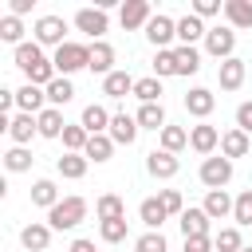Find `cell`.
Here are the masks:
<instances>
[{"instance_id": "cell-1", "label": "cell", "mask_w": 252, "mask_h": 252, "mask_svg": "<svg viewBox=\"0 0 252 252\" xmlns=\"http://www.w3.org/2000/svg\"><path fill=\"white\" fill-rule=\"evenodd\" d=\"M51 63H55V71L63 75V79H71L75 71H83V67H91V43H63L55 55H51Z\"/></svg>"}, {"instance_id": "cell-2", "label": "cell", "mask_w": 252, "mask_h": 252, "mask_svg": "<svg viewBox=\"0 0 252 252\" xmlns=\"http://www.w3.org/2000/svg\"><path fill=\"white\" fill-rule=\"evenodd\" d=\"M83 217H87V201H83V197H63V201L47 213V224H51L55 232H67V228L83 224Z\"/></svg>"}, {"instance_id": "cell-3", "label": "cell", "mask_w": 252, "mask_h": 252, "mask_svg": "<svg viewBox=\"0 0 252 252\" xmlns=\"http://www.w3.org/2000/svg\"><path fill=\"white\" fill-rule=\"evenodd\" d=\"M32 32H35V43H39V47H55V51H59V47L67 43V20H63V16H39Z\"/></svg>"}, {"instance_id": "cell-4", "label": "cell", "mask_w": 252, "mask_h": 252, "mask_svg": "<svg viewBox=\"0 0 252 252\" xmlns=\"http://www.w3.org/2000/svg\"><path fill=\"white\" fill-rule=\"evenodd\" d=\"M75 28H79L83 35H91V43H98V39L106 35L110 20H106L102 8H79V12H75Z\"/></svg>"}, {"instance_id": "cell-5", "label": "cell", "mask_w": 252, "mask_h": 252, "mask_svg": "<svg viewBox=\"0 0 252 252\" xmlns=\"http://www.w3.org/2000/svg\"><path fill=\"white\" fill-rule=\"evenodd\" d=\"M228 181H232V161H228L224 154L201 161V185H209V189H224Z\"/></svg>"}, {"instance_id": "cell-6", "label": "cell", "mask_w": 252, "mask_h": 252, "mask_svg": "<svg viewBox=\"0 0 252 252\" xmlns=\"http://www.w3.org/2000/svg\"><path fill=\"white\" fill-rule=\"evenodd\" d=\"M232 47H236V32H232V28H220V24L209 28V35H205V51H209L213 59H220V63L232 59Z\"/></svg>"}, {"instance_id": "cell-7", "label": "cell", "mask_w": 252, "mask_h": 252, "mask_svg": "<svg viewBox=\"0 0 252 252\" xmlns=\"http://www.w3.org/2000/svg\"><path fill=\"white\" fill-rule=\"evenodd\" d=\"M146 39L158 47V51H169V39H177V20H169V16H154L150 24H146Z\"/></svg>"}, {"instance_id": "cell-8", "label": "cell", "mask_w": 252, "mask_h": 252, "mask_svg": "<svg viewBox=\"0 0 252 252\" xmlns=\"http://www.w3.org/2000/svg\"><path fill=\"white\" fill-rule=\"evenodd\" d=\"M177 169H181L177 154H165V150H150V154H146V173H150V177L165 181V177H177Z\"/></svg>"}, {"instance_id": "cell-9", "label": "cell", "mask_w": 252, "mask_h": 252, "mask_svg": "<svg viewBox=\"0 0 252 252\" xmlns=\"http://www.w3.org/2000/svg\"><path fill=\"white\" fill-rule=\"evenodd\" d=\"M150 20H154V12H150L146 0H126L122 12H118V24H122L126 32H138V28H146Z\"/></svg>"}, {"instance_id": "cell-10", "label": "cell", "mask_w": 252, "mask_h": 252, "mask_svg": "<svg viewBox=\"0 0 252 252\" xmlns=\"http://www.w3.org/2000/svg\"><path fill=\"white\" fill-rule=\"evenodd\" d=\"M138 130H142V126H138V118H134V114H122V110H118V114L110 118V130H106V134H110V142H114V146H134Z\"/></svg>"}, {"instance_id": "cell-11", "label": "cell", "mask_w": 252, "mask_h": 252, "mask_svg": "<svg viewBox=\"0 0 252 252\" xmlns=\"http://www.w3.org/2000/svg\"><path fill=\"white\" fill-rule=\"evenodd\" d=\"M244 75H248V67H244V59H224L220 67H217V83H220V91H240L244 87Z\"/></svg>"}, {"instance_id": "cell-12", "label": "cell", "mask_w": 252, "mask_h": 252, "mask_svg": "<svg viewBox=\"0 0 252 252\" xmlns=\"http://www.w3.org/2000/svg\"><path fill=\"white\" fill-rule=\"evenodd\" d=\"M189 146H193L197 154L213 158V150L220 146V130H217V126H209V122H197V126L189 130Z\"/></svg>"}, {"instance_id": "cell-13", "label": "cell", "mask_w": 252, "mask_h": 252, "mask_svg": "<svg viewBox=\"0 0 252 252\" xmlns=\"http://www.w3.org/2000/svg\"><path fill=\"white\" fill-rule=\"evenodd\" d=\"M51 224H39V220H32V224H24L20 228V244L28 248V252H47V244H51Z\"/></svg>"}, {"instance_id": "cell-14", "label": "cell", "mask_w": 252, "mask_h": 252, "mask_svg": "<svg viewBox=\"0 0 252 252\" xmlns=\"http://www.w3.org/2000/svg\"><path fill=\"white\" fill-rule=\"evenodd\" d=\"M213 106H217V94H213L209 87H193V91L185 94V110H189L193 118H201V122L213 114Z\"/></svg>"}, {"instance_id": "cell-15", "label": "cell", "mask_w": 252, "mask_h": 252, "mask_svg": "<svg viewBox=\"0 0 252 252\" xmlns=\"http://www.w3.org/2000/svg\"><path fill=\"white\" fill-rule=\"evenodd\" d=\"M43 98H47V91H43V87H32V83H24V87L16 91V106H20V114H43V110H47Z\"/></svg>"}, {"instance_id": "cell-16", "label": "cell", "mask_w": 252, "mask_h": 252, "mask_svg": "<svg viewBox=\"0 0 252 252\" xmlns=\"http://www.w3.org/2000/svg\"><path fill=\"white\" fill-rule=\"evenodd\" d=\"M110 110L106 106H98V102H91V106H83V118H79V126L87 130V134H106L110 130Z\"/></svg>"}, {"instance_id": "cell-17", "label": "cell", "mask_w": 252, "mask_h": 252, "mask_svg": "<svg viewBox=\"0 0 252 252\" xmlns=\"http://www.w3.org/2000/svg\"><path fill=\"white\" fill-rule=\"evenodd\" d=\"M8 134H12V142H16V146H28V142L39 134L35 114H16V118H8Z\"/></svg>"}, {"instance_id": "cell-18", "label": "cell", "mask_w": 252, "mask_h": 252, "mask_svg": "<svg viewBox=\"0 0 252 252\" xmlns=\"http://www.w3.org/2000/svg\"><path fill=\"white\" fill-rule=\"evenodd\" d=\"M248 150H252V138H248L244 130H236V126H232V130H224V134H220V154H224L228 161H232V158H244Z\"/></svg>"}, {"instance_id": "cell-19", "label": "cell", "mask_w": 252, "mask_h": 252, "mask_svg": "<svg viewBox=\"0 0 252 252\" xmlns=\"http://www.w3.org/2000/svg\"><path fill=\"white\" fill-rule=\"evenodd\" d=\"M134 75L130 71H110L106 79H102V94H110V98H126V94H134Z\"/></svg>"}, {"instance_id": "cell-20", "label": "cell", "mask_w": 252, "mask_h": 252, "mask_svg": "<svg viewBox=\"0 0 252 252\" xmlns=\"http://www.w3.org/2000/svg\"><path fill=\"white\" fill-rule=\"evenodd\" d=\"M134 118H138V126H142V130H158V134L169 126V122H165V106H161V102H142Z\"/></svg>"}, {"instance_id": "cell-21", "label": "cell", "mask_w": 252, "mask_h": 252, "mask_svg": "<svg viewBox=\"0 0 252 252\" xmlns=\"http://www.w3.org/2000/svg\"><path fill=\"white\" fill-rule=\"evenodd\" d=\"M138 217H142V224H146L150 232H161V224H165L169 213H165V205H161L158 197H146V201L138 205Z\"/></svg>"}, {"instance_id": "cell-22", "label": "cell", "mask_w": 252, "mask_h": 252, "mask_svg": "<svg viewBox=\"0 0 252 252\" xmlns=\"http://www.w3.org/2000/svg\"><path fill=\"white\" fill-rule=\"evenodd\" d=\"M177 224H181L185 240H189V236H209V213H205V209H185V213L177 217Z\"/></svg>"}, {"instance_id": "cell-23", "label": "cell", "mask_w": 252, "mask_h": 252, "mask_svg": "<svg viewBox=\"0 0 252 252\" xmlns=\"http://www.w3.org/2000/svg\"><path fill=\"white\" fill-rule=\"evenodd\" d=\"M205 35H209V28H205L193 12L177 20V39H181V47H193V43H197V39H205Z\"/></svg>"}, {"instance_id": "cell-24", "label": "cell", "mask_w": 252, "mask_h": 252, "mask_svg": "<svg viewBox=\"0 0 252 252\" xmlns=\"http://www.w3.org/2000/svg\"><path fill=\"white\" fill-rule=\"evenodd\" d=\"M91 71H94V75H102V79L114 71V47H110L106 39L91 43Z\"/></svg>"}, {"instance_id": "cell-25", "label": "cell", "mask_w": 252, "mask_h": 252, "mask_svg": "<svg viewBox=\"0 0 252 252\" xmlns=\"http://www.w3.org/2000/svg\"><path fill=\"white\" fill-rule=\"evenodd\" d=\"M232 205H236V201H232V197H228L224 189H209V193H205V205H201V209L209 213V220H220V217H228V213H232Z\"/></svg>"}, {"instance_id": "cell-26", "label": "cell", "mask_w": 252, "mask_h": 252, "mask_svg": "<svg viewBox=\"0 0 252 252\" xmlns=\"http://www.w3.org/2000/svg\"><path fill=\"white\" fill-rule=\"evenodd\" d=\"M94 213H98V220H126V201L118 193H102L94 201Z\"/></svg>"}, {"instance_id": "cell-27", "label": "cell", "mask_w": 252, "mask_h": 252, "mask_svg": "<svg viewBox=\"0 0 252 252\" xmlns=\"http://www.w3.org/2000/svg\"><path fill=\"white\" fill-rule=\"evenodd\" d=\"M224 20L228 28H252V0H224Z\"/></svg>"}, {"instance_id": "cell-28", "label": "cell", "mask_w": 252, "mask_h": 252, "mask_svg": "<svg viewBox=\"0 0 252 252\" xmlns=\"http://www.w3.org/2000/svg\"><path fill=\"white\" fill-rule=\"evenodd\" d=\"M39 63H47V55H43V47H39L35 39H32V43H20V47H16V67H20L24 75H28L32 67H39Z\"/></svg>"}, {"instance_id": "cell-29", "label": "cell", "mask_w": 252, "mask_h": 252, "mask_svg": "<svg viewBox=\"0 0 252 252\" xmlns=\"http://www.w3.org/2000/svg\"><path fill=\"white\" fill-rule=\"evenodd\" d=\"M35 122H39V138H63V130H67V122H63V114L55 106H47L43 114H35Z\"/></svg>"}, {"instance_id": "cell-30", "label": "cell", "mask_w": 252, "mask_h": 252, "mask_svg": "<svg viewBox=\"0 0 252 252\" xmlns=\"http://www.w3.org/2000/svg\"><path fill=\"white\" fill-rule=\"evenodd\" d=\"M87 154H63L59 161H55V169H59V177H67V181H79L83 173H87Z\"/></svg>"}, {"instance_id": "cell-31", "label": "cell", "mask_w": 252, "mask_h": 252, "mask_svg": "<svg viewBox=\"0 0 252 252\" xmlns=\"http://www.w3.org/2000/svg\"><path fill=\"white\" fill-rule=\"evenodd\" d=\"M32 205H39V209H55L59 205V189H55V181H47V177H39L35 185H32Z\"/></svg>"}, {"instance_id": "cell-32", "label": "cell", "mask_w": 252, "mask_h": 252, "mask_svg": "<svg viewBox=\"0 0 252 252\" xmlns=\"http://www.w3.org/2000/svg\"><path fill=\"white\" fill-rule=\"evenodd\" d=\"M87 161H110V154H114V142H110V134H91V142H87Z\"/></svg>"}, {"instance_id": "cell-33", "label": "cell", "mask_w": 252, "mask_h": 252, "mask_svg": "<svg viewBox=\"0 0 252 252\" xmlns=\"http://www.w3.org/2000/svg\"><path fill=\"white\" fill-rule=\"evenodd\" d=\"M87 142H91V134H87L79 122H67V130H63V150H67V154H83Z\"/></svg>"}, {"instance_id": "cell-34", "label": "cell", "mask_w": 252, "mask_h": 252, "mask_svg": "<svg viewBox=\"0 0 252 252\" xmlns=\"http://www.w3.org/2000/svg\"><path fill=\"white\" fill-rule=\"evenodd\" d=\"M32 161H35V158H32V150H24V146H12V150L4 154V169H8V173H28Z\"/></svg>"}, {"instance_id": "cell-35", "label": "cell", "mask_w": 252, "mask_h": 252, "mask_svg": "<svg viewBox=\"0 0 252 252\" xmlns=\"http://www.w3.org/2000/svg\"><path fill=\"white\" fill-rule=\"evenodd\" d=\"M177 55V75H197L201 71V51L197 47H173Z\"/></svg>"}, {"instance_id": "cell-36", "label": "cell", "mask_w": 252, "mask_h": 252, "mask_svg": "<svg viewBox=\"0 0 252 252\" xmlns=\"http://www.w3.org/2000/svg\"><path fill=\"white\" fill-rule=\"evenodd\" d=\"M134 94H138L142 102H161L165 91H161V79H158V75H146V79L134 83Z\"/></svg>"}, {"instance_id": "cell-37", "label": "cell", "mask_w": 252, "mask_h": 252, "mask_svg": "<svg viewBox=\"0 0 252 252\" xmlns=\"http://www.w3.org/2000/svg\"><path fill=\"white\" fill-rule=\"evenodd\" d=\"M71 98H75V87H71V79H63V75H59V79L47 87V102L59 110V106H67Z\"/></svg>"}, {"instance_id": "cell-38", "label": "cell", "mask_w": 252, "mask_h": 252, "mask_svg": "<svg viewBox=\"0 0 252 252\" xmlns=\"http://www.w3.org/2000/svg\"><path fill=\"white\" fill-rule=\"evenodd\" d=\"M189 146V130H181V126H165L161 130V150L165 154H181Z\"/></svg>"}, {"instance_id": "cell-39", "label": "cell", "mask_w": 252, "mask_h": 252, "mask_svg": "<svg viewBox=\"0 0 252 252\" xmlns=\"http://www.w3.org/2000/svg\"><path fill=\"white\" fill-rule=\"evenodd\" d=\"M0 39H4V43H16V47L24 43V24H20V16H12V12L0 16Z\"/></svg>"}, {"instance_id": "cell-40", "label": "cell", "mask_w": 252, "mask_h": 252, "mask_svg": "<svg viewBox=\"0 0 252 252\" xmlns=\"http://www.w3.org/2000/svg\"><path fill=\"white\" fill-rule=\"evenodd\" d=\"M213 248L217 252H240L244 244H240V228H220L217 236H213Z\"/></svg>"}, {"instance_id": "cell-41", "label": "cell", "mask_w": 252, "mask_h": 252, "mask_svg": "<svg viewBox=\"0 0 252 252\" xmlns=\"http://www.w3.org/2000/svg\"><path fill=\"white\" fill-rule=\"evenodd\" d=\"M154 75H158V79L177 75V55H173V51H158V55H154Z\"/></svg>"}, {"instance_id": "cell-42", "label": "cell", "mask_w": 252, "mask_h": 252, "mask_svg": "<svg viewBox=\"0 0 252 252\" xmlns=\"http://www.w3.org/2000/svg\"><path fill=\"white\" fill-rule=\"evenodd\" d=\"M232 220H236V224H252V189H244V193L236 197V205H232Z\"/></svg>"}, {"instance_id": "cell-43", "label": "cell", "mask_w": 252, "mask_h": 252, "mask_svg": "<svg viewBox=\"0 0 252 252\" xmlns=\"http://www.w3.org/2000/svg\"><path fill=\"white\" fill-rule=\"evenodd\" d=\"M98 236H102L106 244L126 240V220H102V224H98Z\"/></svg>"}, {"instance_id": "cell-44", "label": "cell", "mask_w": 252, "mask_h": 252, "mask_svg": "<svg viewBox=\"0 0 252 252\" xmlns=\"http://www.w3.org/2000/svg\"><path fill=\"white\" fill-rule=\"evenodd\" d=\"M165 248H169V244H165L161 232H146V236L134 240V252H165Z\"/></svg>"}, {"instance_id": "cell-45", "label": "cell", "mask_w": 252, "mask_h": 252, "mask_svg": "<svg viewBox=\"0 0 252 252\" xmlns=\"http://www.w3.org/2000/svg\"><path fill=\"white\" fill-rule=\"evenodd\" d=\"M158 201L165 205V213H169V217H181V213H185V201H181V193H177V189H161V197H158Z\"/></svg>"}, {"instance_id": "cell-46", "label": "cell", "mask_w": 252, "mask_h": 252, "mask_svg": "<svg viewBox=\"0 0 252 252\" xmlns=\"http://www.w3.org/2000/svg\"><path fill=\"white\" fill-rule=\"evenodd\" d=\"M217 12H224L220 0H193V16H197V20H209V16H217Z\"/></svg>"}, {"instance_id": "cell-47", "label": "cell", "mask_w": 252, "mask_h": 252, "mask_svg": "<svg viewBox=\"0 0 252 252\" xmlns=\"http://www.w3.org/2000/svg\"><path fill=\"white\" fill-rule=\"evenodd\" d=\"M236 130L252 134V102H240V106H236Z\"/></svg>"}, {"instance_id": "cell-48", "label": "cell", "mask_w": 252, "mask_h": 252, "mask_svg": "<svg viewBox=\"0 0 252 252\" xmlns=\"http://www.w3.org/2000/svg\"><path fill=\"white\" fill-rule=\"evenodd\" d=\"M185 252H217V248H213V236H189Z\"/></svg>"}, {"instance_id": "cell-49", "label": "cell", "mask_w": 252, "mask_h": 252, "mask_svg": "<svg viewBox=\"0 0 252 252\" xmlns=\"http://www.w3.org/2000/svg\"><path fill=\"white\" fill-rule=\"evenodd\" d=\"M12 106H16V91H8V87H4V91H0V114H8Z\"/></svg>"}, {"instance_id": "cell-50", "label": "cell", "mask_w": 252, "mask_h": 252, "mask_svg": "<svg viewBox=\"0 0 252 252\" xmlns=\"http://www.w3.org/2000/svg\"><path fill=\"white\" fill-rule=\"evenodd\" d=\"M67 252H94V240H83V236H79V240H71Z\"/></svg>"}, {"instance_id": "cell-51", "label": "cell", "mask_w": 252, "mask_h": 252, "mask_svg": "<svg viewBox=\"0 0 252 252\" xmlns=\"http://www.w3.org/2000/svg\"><path fill=\"white\" fill-rule=\"evenodd\" d=\"M24 12H32V0H12V16H24Z\"/></svg>"}, {"instance_id": "cell-52", "label": "cell", "mask_w": 252, "mask_h": 252, "mask_svg": "<svg viewBox=\"0 0 252 252\" xmlns=\"http://www.w3.org/2000/svg\"><path fill=\"white\" fill-rule=\"evenodd\" d=\"M240 252H252V244H248V248H240Z\"/></svg>"}]
</instances>
